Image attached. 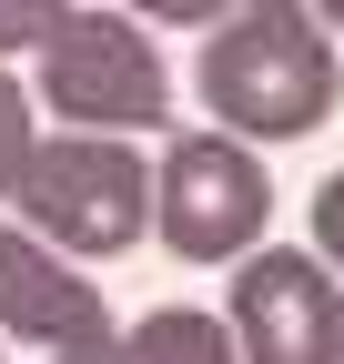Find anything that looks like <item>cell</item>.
I'll return each instance as SVG.
<instances>
[{
  "label": "cell",
  "mask_w": 344,
  "mask_h": 364,
  "mask_svg": "<svg viewBox=\"0 0 344 364\" xmlns=\"http://www.w3.org/2000/svg\"><path fill=\"white\" fill-rule=\"evenodd\" d=\"M41 102L61 132H112V142H142L172 122V61L132 11H71L41 41Z\"/></svg>",
  "instance_id": "3"
},
{
  "label": "cell",
  "mask_w": 344,
  "mask_h": 364,
  "mask_svg": "<svg viewBox=\"0 0 344 364\" xmlns=\"http://www.w3.org/2000/svg\"><path fill=\"white\" fill-rule=\"evenodd\" d=\"M122 11H132L142 31H223L243 0H122Z\"/></svg>",
  "instance_id": "10"
},
{
  "label": "cell",
  "mask_w": 344,
  "mask_h": 364,
  "mask_svg": "<svg viewBox=\"0 0 344 364\" xmlns=\"http://www.w3.org/2000/svg\"><path fill=\"white\" fill-rule=\"evenodd\" d=\"M11 203H21L11 223H31L51 253L112 263L152 233V162H142V142H112V132H41Z\"/></svg>",
  "instance_id": "2"
},
{
  "label": "cell",
  "mask_w": 344,
  "mask_h": 364,
  "mask_svg": "<svg viewBox=\"0 0 344 364\" xmlns=\"http://www.w3.org/2000/svg\"><path fill=\"white\" fill-rule=\"evenodd\" d=\"M223 324L243 364H344V284L314 263V243H264L233 263Z\"/></svg>",
  "instance_id": "5"
},
{
  "label": "cell",
  "mask_w": 344,
  "mask_h": 364,
  "mask_svg": "<svg viewBox=\"0 0 344 364\" xmlns=\"http://www.w3.org/2000/svg\"><path fill=\"white\" fill-rule=\"evenodd\" d=\"M71 11H81V0H0V71H11L21 51L41 61V41H51Z\"/></svg>",
  "instance_id": "9"
},
{
  "label": "cell",
  "mask_w": 344,
  "mask_h": 364,
  "mask_svg": "<svg viewBox=\"0 0 344 364\" xmlns=\"http://www.w3.org/2000/svg\"><path fill=\"white\" fill-rule=\"evenodd\" d=\"M193 91H203L213 132H233V142L264 152V142H304L314 122H334L344 61H334V31L304 0H243L223 31H203Z\"/></svg>",
  "instance_id": "1"
},
{
  "label": "cell",
  "mask_w": 344,
  "mask_h": 364,
  "mask_svg": "<svg viewBox=\"0 0 344 364\" xmlns=\"http://www.w3.org/2000/svg\"><path fill=\"white\" fill-rule=\"evenodd\" d=\"M41 364H122V334H102V344H71V354H41Z\"/></svg>",
  "instance_id": "12"
},
{
  "label": "cell",
  "mask_w": 344,
  "mask_h": 364,
  "mask_svg": "<svg viewBox=\"0 0 344 364\" xmlns=\"http://www.w3.org/2000/svg\"><path fill=\"white\" fill-rule=\"evenodd\" d=\"M102 334H122L112 304H102V284L71 253H51L31 223H0V344L71 354V344H102Z\"/></svg>",
  "instance_id": "6"
},
{
  "label": "cell",
  "mask_w": 344,
  "mask_h": 364,
  "mask_svg": "<svg viewBox=\"0 0 344 364\" xmlns=\"http://www.w3.org/2000/svg\"><path fill=\"white\" fill-rule=\"evenodd\" d=\"M0 364H11V344H0Z\"/></svg>",
  "instance_id": "14"
},
{
  "label": "cell",
  "mask_w": 344,
  "mask_h": 364,
  "mask_svg": "<svg viewBox=\"0 0 344 364\" xmlns=\"http://www.w3.org/2000/svg\"><path fill=\"white\" fill-rule=\"evenodd\" d=\"M314 263L344 273V172H324V193H314Z\"/></svg>",
  "instance_id": "11"
},
{
  "label": "cell",
  "mask_w": 344,
  "mask_h": 364,
  "mask_svg": "<svg viewBox=\"0 0 344 364\" xmlns=\"http://www.w3.org/2000/svg\"><path fill=\"white\" fill-rule=\"evenodd\" d=\"M264 223H274V182H264V152L253 142H233L213 122L162 142V162H152V233L183 263L264 253Z\"/></svg>",
  "instance_id": "4"
},
{
  "label": "cell",
  "mask_w": 344,
  "mask_h": 364,
  "mask_svg": "<svg viewBox=\"0 0 344 364\" xmlns=\"http://www.w3.org/2000/svg\"><path fill=\"white\" fill-rule=\"evenodd\" d=\"M31 152H41V102L21 91V71H0V203L21 193V172H31Z\"/></svg>",
  "instance_id": "8"
},
{
  "label": "cell",
  "mask_w": 344,
  "mask_h": 364,
  "mask_svg": "<svg viewBox=\"0 0 344 364\" xmlns=\"http://www.w3.org/2000/svg\"><path fill=\"white\" fill-rule=\"evenodd\" d=\"M122 364H243V354H233V324H223V314L162 304V314H142V324L122 334Z\"/></svg>",
  "instance_id": "7"
},
{
  "label": "cell",
  "mask_w": 344,
  "mask_h": 364,
  "mask_svg": "<svg viewBox=\"0 0 344 364\" xmlns=\"http://www.w3.org/2000/svg\"><path fill=\"white\" fill-rule=\"evenodd\" d=\"M304 11H314V21H324V31L344 41V0H304Z\"/></svg>",
  "instance_id": "13"
}]
</instances>
